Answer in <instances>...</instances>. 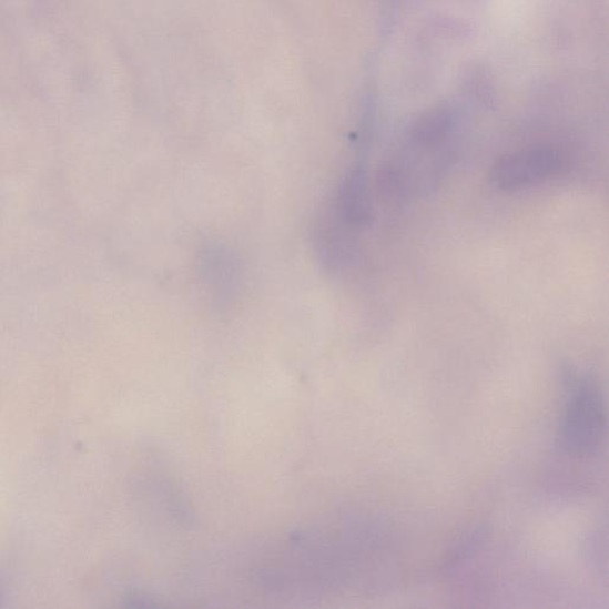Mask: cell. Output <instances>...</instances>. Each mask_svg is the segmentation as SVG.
<instances>
[{"label": "cell", "mask_w": 609, "mask_h": 609, "mask_svg": "<svg viewBox=\"0 0 609 609\" xmlns=\"http://www.w3.org/2000/svg\"><path fill=\"white\" fill-rule=\"evenodd\" d=\"M569 386L561 439L570 454L588 456L599 450L605 438L606 408L599 388L588 377H576Z\"/></svg>", "instance_id": "cell-1"}, {"label": "cell", "mask_w": 609, "mask_h": 609, "mask_svg": "<svg viewBox=\"0 0 609 609\" xmlns=\"http://www.w3.org/2000/svg\"><path fill=\"white\" fill-rule=\"evenodd\" d=\"M564 155L551 145H535L508 153L494 162L490 184L504 192H515L541 183L562 171Z\"/></svg>", "instance_id": "cell-2"}, {"label": "cell", "mask_w": 609, "mask_h": 609, "mask_svg": "<svg viewBox=\"0 0 609 609\" xmlns=\"http://www.w3.org/2000/svg\"><path fill=\"white\" fill-rule=\"evenodd\" d=\"M337 215L344 224L355 227L371 222L372 205L364 169L354 168L345 175L338 192Z\"/></svg>", "instance_id": "cell-3"}, {"label": "cell", "mask_w": 609, "mask_h": 609, "mask_svg": "<svg viewBox=\"0 0 609 609\" xmlns=\"http://www.w3.org/2000/svg\"><path fill=\"white\" fill-rule=\"evenodd\" d=\"M453 118L447 111H433L425 114L413 130V140L422 145L440 142L450 131Z\"/></svg>", "instance_id": "cell-4"}]
</instances>
